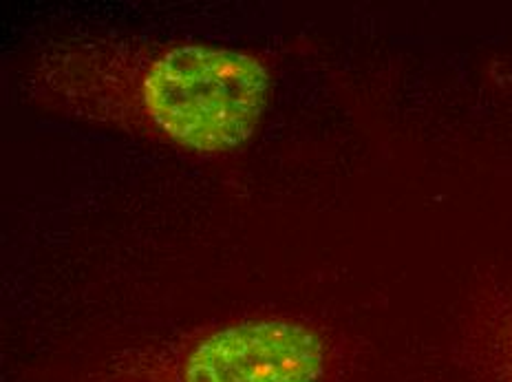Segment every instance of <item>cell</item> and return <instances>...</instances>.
Listing matches in <instances>:
<instances>
[{"label": "cell", "mask_w": 512, "mask_h": 382, "mask_svg": "<svg viewBox=\"0 0 512 382\" xmlns=\"http://www.w3.org/2000/svg\"><path fill=\"white\" fill-rule=\"evenodd\" d=\"M23 87L31 104L60 118L217 159L259 131L276 69L256 49L84 36L42 47Z\"/></svg>", "instance_id": "cell-1"}, {"label": "cell", "mask_w": 512, "mask_h": 382, "mask_svg": "<svg viewBox=\"0 0 512 382\" xmlns=\"http://www.w3.org/2000/svg\"><path fill=\"white\" fill-rule=\"evenodd\" d=\"M356 345L323 318L248 312L124 347L87 382H349Z\"/></svg>", "instance_id": "cell-2"}, {"label": "cell", "mask_w": 512, "mask_h": 382, "mask_svg": "<svg viewBox=\"0 0 512 382\" xmlns=\"http://www.w3.org/2000/svg\"><path fill=\"white\" fill-rule=\"evenodd\" d=\"M462 349L477 382H512V283H493L475 296Z\"/></svg>", "instance_id": "cell-3"}]
</instances>
